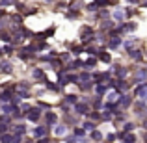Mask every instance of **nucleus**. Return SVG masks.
<instances>
[{
  "label": "nucleus",
  "instance_id": "f257e3e1",
  "mask_svg": "<svg viewBox=\"0 0 147 143\" xmlns=\"http://www.w3.org/2000/svg\"><path fill=\"white\" fill-rule=\"evenodd\" d=\"M28 119H30V121H37V119H39V110H37V108L30 110L28 111Z\"/></svg>",
  "mask_w": 147,
  "mask_h": 143
},
{
  "label": "nucleus",
  "instance_id": "f03ea898",
  "mask_svg": "<svg viewBox=\"0 0 147 143\" xmlns=\"http://www.w3.org/2000/svg\"><path fill=\"white\" fill-rule=\"evenodd\" d=\"M75 111H78V113H86V111H88V106H86L84 102H78V104L75 106Z\"/></svg>",
  "mask_w": 147,
  "mask_h": 143
},
{
  "label": "nucleus",
  "instance_id": "7ed1b4c3",
  "mask_svg": "<svg viewBox=\"0 0 147 143\" xmlns=\"http://www.w3.org/2000/svg\"><path fill=\"white\" fill-rule=\"evenodd\" d=\"M9 100H11V91H4L0 95V102H9Z\"/></svg>",
  "mask_w": 147,
  "mask_h": 143
},
{
  "label": "nucleus",
  "instance_id": "20e7f679",
  "mask_svg": "<svg viewBox=\"0 0 147 143\" xmlns=\"http://www.w3.org/2000/svg\"><path fill=\"white\" fill-rule=\"evenodd\" d=\"M0 141L2 143H11V141H15V138L9 136V134H2V136H0Z\"/></svg>",
  "mask_w": 147,
  "mask_h": 143
},
{
  "label": "nucleus",
  "instance_id": "39448f33",
  "mask_svg": "<svg viewBox=\"0 0 147 143\" xmlns=\"http://www.w3.org/2000/svg\"><path fill=\"white\" fill-rule=\"evenodd\" d=\"M45 132H47V128H45V126H37V128L34 130V136H36V138H41Z\"/></svg>",
  "mask_w": 147,
  "mask_h": 143
},
{
  "label": "nucleus",
  "instance_id": "423d86ee",
  "mask_svg": "<svg viewBox=\"0 0 147 143\" xmlns=\"http://www.w3.org/2000/svg\"><path fill=\"white\" fill-rule=\"evenodd\" d=\"M119 45H121V39H117V37H114V39H112L110 43H108V47H110V48H117Z\"/></svg>",
  "mask_w": 147,
  "mask_h": 143
},
{
  "label": "nucleus",
  "instance_id": "0eeeda50",
  "mask_svg": "<svg viewBox=\"0 0 147 143\" xmlns=\"http://www.w3.org/2000/svg\"><path fill=\"white\" fill-rule=\"evenodd\" d=\"M115 75H117L119 78H123V76L127 75V69L125 67H115Z\"/></svg>",
  "mask_w": 147,
  "mask_h": 143
},
{
  "label": "nucleus",
  "instance_id": "6e6552de",
  "mask_svg": "<svg viewBox=\"0 0 147 143\" xmlns=\"http://www.w3.org/2000/svg\"><path fill=\"white\" fill-rule=\"evenodd\" d=\"M0 69H2L4 73H11V63H7V61H4V63H0Z\"/></svg>",
  "mask_w": 147,
  "mask_h": 143
},
{
  "label": "nucleus",
  "instance_id": "1a4fd4ad",
  "mask_svg": "<svg viewBox=\"0 0 147 143\" xmlns=\"http://www.w3.org/2000/svg\"><path fill=\"white\" fill-rule=\"evenodd\" d=\"M130 58H132V60H138V61L142 60V56H140V52H138V50H130Z\"/></svg>",
  "mask_w": 147,
  "mask_h": 143
},
{
  "label": "nucleus",
  "instance_id": "9d476101",
  "mask_svg": "<svg viewBox=\"0 0 147 143\" xmlns=\"http://www.w3.org/2000/svg\"><path fill=\"white\" fill-rule=\"evenodd\" d=\"M115 99H117V93H115V91H110V93H108V99H106V100H108V102H114Z\"/></svg>",
  "mask_w": 147,
  "mask_h": 143
},
{
  "label": "nucleus",
  "instance_id": "9b49d317",
  "mask_svg": "<svg viewBox=\"0 0 147 143\" xmlns=\"http://www.w3.org/2000/svg\"><path fill=\"white\" fill-rule=\"evenodd\" d=\"M47 123H50V125H52V123H56V115H54L52 111H49V115H47Z\"/></svg>",
  "mask_w": 147,
  "mask_h": 143
},
{
  "label": "nucleus",
  "instance_id": "f8f14e48",
  "mask_svg": "<svg viewBox=\"0 0 147 143\" xmlns=\"http://www.w3.org/2000/svg\"><path fill=\"white\" fill-rule=\"evenodd\" d=\"M119 102H121L123 106H129V104H130V99H129V97H127V95H123V97H121V100H119Z\"/></svg>",
  "mask_w": 147,
  "mask_h": 143
},
{
  "label": "nucleus",
  "instance_id": "ddd939ff",
  "mask_svg": "<svg viewBox=\"0 0 147 143\" xmlns=\"http://www.w3.org/2000/svg\"><path fill=\"white\" fill-rule=\"evenodd\" d=\"M100 60H102V61H110V54H106V52H100Z\"/></svg>",
  "mask_w": 147,
  "mask_h": 143
},
{
  "label": "nucleus",
  "instance_id": "4468645a",
  "mask_svg": "<svg viewBox=\"0 0 147 143\" xmlns=\"http://www.w3.org/2000/svg\"><path fill=\"white\" fill-rule=\"evenodd\" d=\"M97 91H99V93H104V91H108V86H102V84H99V86H97Z\"/></svg>",
  "mask_w": 147,
  "mask_h": 143
},
{
  "label": "nucleus",
  "instance_id": "2eb2a0df",
  "mask_svg": "<svg viewBox=\"0 0 147 143\" xmlns=\"http://www.w3.org/2000/svg\"><path fill=\"white\" fill-rule=\"evenodd\" d=\"M123 140H125V143H134V141H136V138H134V136H125Z\"/></svg>",
  "mask_w": 147,
  "mask_h": 143
},
{
  "label": "nucleus",
  "instance_id": "dca6fc26",
  "mask_svg": "<svg viewBox=\"0 0 147 143\" xmlns=\"http://www.w3.org/2000/svg\"><path fill=\"white\" fill-rule=\"evenodd\" d=\"M15 130H17L19 134H24V130H26V128H24V125H17V126H15Z\"/></svg>",
  "mask_w": 147,
  "mask_h": 143
},
{
  "label": "nucleus",
  "instance_id": "f3484780",
  "mask_svg": "<svg viewBox=\"0 0 147 143\" xmlns=\"http://www.w3.org/2000/svg\"><path fill=\"white\" fill-rule=\"evenodd\" d=\"M67 102H75V106L78 104V102H76V97H75V95H67Z\"/></svg>",
  "mask_w": 147,
  "mask_h": 143
},
{
  "label": "nucleus",
  "instance_id": "a211bd4d",
  "mask_svg": "<svg viewBox=\"0 0 147 143\" xmlns=\"http://www.w3.org/2000/svg\"><path fill=\"white\" fill-rule=\"evenodd\" d=\"M75 136L82 138V136H84V130H82V128H75Z\"/></svg>",
  "mask_w": 147,
  "mask_h": 143
},
{
  "label": "nucleus",
  "instance_id": "6ab92c4d",
  "mask_svg": "<svg viewBox=\"0 0 147 143\" xmlns=\"http://www.w3.org/2000/svg\"><path fill=\"white\" fill-rule=\"evenodd\" d=\"M91 138H93V140H100L102 136H100V132H97V130H95V132L91 134Z\"/></svg>",
  "mask_w": 147,
  "mask_h": 143
},
{
  "label": "nucleus",
  "instance_id": "aec40b11",
  "mask_svg": "<svg viewBox=\"0 0 147 143\" xmlns=\"http://www.w3.org/2000/svg\"><path fill=\"white\" fill-rule=\"evenodd\" d=\"M80 80H84V82H86V80H90V75H88V73H84V75H80Z\"/></svg>",
  "mask_w": 147,
  "mask_h": 143
},
{
  "label": "nucleus",
  "instance_id": "412c9836",
  "mask_svg": "<svg viewBox=\"0 0 147 143\" xmlns=\"http://www.w3.org/2000/svg\"><path fill=\"white\" fill-rule=\"evenodd\" d=\"M114 17L117 19V21H119V19H123V11H115V15H114Z\"/></svg>",
  "mask_w": 147,
  "mask_h": 143
},
{
  "label": "nucleus",
  "instance_id": "4be33fe9",
  "mask_svg": "<svg viewBox=\"0 0 147 143\" xmlns=\"http://www.w3.org/2000/svg\"><path fill=\"white\" fill-rule=\"evenodd\" d=\"M84 128H86V130H93V128H95V126H93V125H91V123H86V125H84Z\"/></svg>",
  "mask_w": 147,
  "mask_h": 143
},
{
  "label": "nucleus",
  "instance_id": "5701e85b",
  "mask_svg": "<svg viewBox=\"0 0 147 143\" xmlns=\"http://www.w3.org/2000/svg\"><path fill=\"white\" fill-rule=\"evenodd\" d=\"M90 117H91V119H99V117H100V115L97 113V111H91V113H90Z\"/></svg>",
  "mask_w": 147,
  "mask_h": 143
},
{
  "label": "nucleus",
  "instance_id": "b1692460",
  "mask_svg": "<svg viewBox=\"0 0 147 143\" xmlns=\"http://www.w3.org/2000/svg\"><path fill=\"white\" fill-rule=\"evenodd\" d=\"M34 76H36V78H41V76H43V73H41V71H34Z\"/></svg>",
  "mask_w": 147,
  "mask_h": 143
},
{
  "label": "nucleus",
  "instance_id": "393cba45",
  "mask_svg": "<svg viewBox=\"0 0 147 143\" xmlns=\"http://www.w3.org/2000/svg\"><path fill=\"white\" fill-rule=\"evenodd\" d=\"M56 134H65V128H63V126H60V128L56 130Z\"/></svg>",
  "mask_w": 147,
  "mask_h": 143
}]
</instances>
